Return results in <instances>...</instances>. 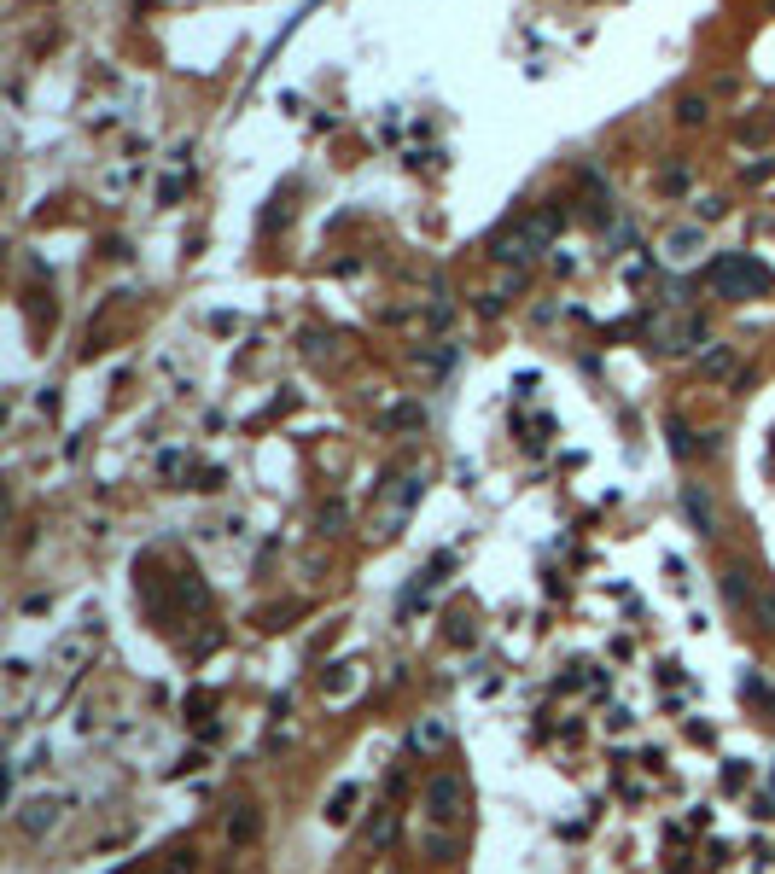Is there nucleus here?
<instances>
[{
  "instance_id": "obj_1",
  "label": "nucleus",
  "mask_w": 775,
  "mask_h": 874,
  "mask_svg": "<svg viewBox=\"0 0 775 874\" xmlns=\"http://www.w3.org/2000/svg\"><path fill=\"white\" fill-rule=\"evenodd\" d=\"M426 810H432V822H455L467 810V787L455 775H432L426 781Z\"/></svg>"
},
{
  "instance_id": "obj_2",
  "label": "nucleus",
  "mask_w": 775,
  "mask_h": 874,
  "mask_svg": "<svg viewBox=\"0 0 775 874\" xmlns=\"http://www.w3.org/2000/svg\"><path fill=\"white\" fill-rule=\"evenodd\" d=\"M59 816H65V799H24V805H18V834L41 840V834L59 828Z\"/></svg>"
},
{
  "instance_id": "obj_3",
  "label": "nucleus",
  "mask_w": 775,
  "mask_h": 874,
  "mask_svg": "<svg viewBox=\"0 0 775 874\" xmlns=\"http://www.w3.org/2000/svg\"><path fill=\"white\" fill-rule=\"evenodd\" d=\"M723 595H729V606H735V612H746V606L758 601V583L735 566V572H723Z\"/></svg>"
},
{
  "instance_id": "obj_4",
  "label": "nucleus",
  "mask_w": 775,
  "mask_h": 874,
  "mask_svg": "<svg viewBox=\"0 0 775 874\" xmlns=\"http://www.w3.org/2000/svg\"><path fill=\"white\" fill-rule=\"evenodd\" d=\"M682 507H688V519H694L706 537H717V507H711L706 490H688V496H682Z\"/></svg>"
},
{
  "instance_id": "obj_5",
  "label": "nucleus",
  "mask_w": 775,
  "mask_h": 874,
  "mask_svg": "<svg viewBox=\"0 0 775 874\" xmlns=\"http://www.w3.org/2000/svg\"><path fill=\"white\" fill-rule=\"evenodd\" d=\"M717 286H764V269H752V263H723V269H717Z\"/></svg>"
},
{
  "instance_id": "obj_6",
  "label": "nucleus",
  "mask_w": 775,
  "mask_h": 874,
  "mask_svg": "<svg viewBox=\"0 0 775 874\" xmlns=\"http://www.w3.org/2000/svg\"><path fill=\"white\" fill-rule=\"evenodd\" d=\"M228 840H239V845H245V840H257V816H251V810L228 816Z\"/></svg>"
},
{
  "instance_id": "obj_7",
  "label": "nucleus",
  "mask_w": 775,
  "mask_h": 874,
  "mask_svg": "<svg viewBox=\"0 0 775 874\" xmlns=\"http://www.w3.org/2000/svg\"><path fill=\"white\" fill-rule=\"evenodd\" d=\"M752 612H758V630H775V595H770V589H758Z\"/></svg>"
},
{
  "instance_id": "obj_8",
  "label": "nucleus",
  "mask_w": 775,
  "mask_h": 874,
  "mask_svg": "<svg viewBox=\"0 0 775 874\" xmlns=\"http://www.w3.org/2000/svg\"><path fill=\"white\" fill-rule=\"evenodd\" d=\"M729 368H735V356H729V350H711L706 362H700V373H711V379H723Z\"/></svg>"
},
{
  "instance_id": "obj_9",
  "label": "nucleus",
  "mask_w": 775,
  "mask_h": 874,
  "mask_svg": "<svg viewBox=\"0 0 775 874\" xmlns=\"http://www.w3.org/2000/svg\"><path fill=\"white\" fill-rule=\"evenodd\" d=\"M350 805H356V787H338V799H333V810H327V816H333V822H344V816H350Z\"/></svg>"
},
{
  "instance_id": "obj_10",
  "label": "nucleus",
  "mask_w": 775,
  "mask_h": 874,
  "mask_svg": "<svg viewBox=\"0 0 775 874\" xmlns=\"http://www.w3.org/2000/svg\"><path fill=\"white\" fill-rule=\"evenodd\" d=\"M6 682H12V688H24V682H30V665H24V659H12V665H6Z\"/></svg>"
}]
</instances>
